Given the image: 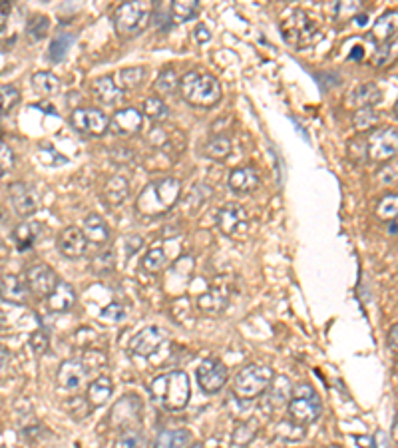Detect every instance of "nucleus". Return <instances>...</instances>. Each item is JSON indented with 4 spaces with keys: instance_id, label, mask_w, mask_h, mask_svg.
Returning a JSON list of instances; mask_svg holds the SVG:
<instances>
[{
    "instance_id": "obj_1",
    "label": "nucleus",
    "mask_w": 398,
    "mask_h": 448,
    "mask_svg": "<svg viewBox=\"0 0 398 448\" xmlns=\"http://www.w3.org/2000/svg\"><path fill=\"white\" fill-rule=\"evenodd\" d=\"M179 197H181V182L178 177H171V175L158 177L146 184V187L139 192L136 209L141 215H149V217L161 215L178 204Z\"/></svg>"
},
{
    "instance_id": "obj_2",
    "label": "nucleus",
    "mask_w": 398,
    "mask_h": 448,
    "mask_svg": "<svg viewBox=\"0 0 398 448\" xmlns=\"http://www.w3.org/2000/svg\"><path fill=\"white\" fill-rule=\"evenodd\" d=\"M149 393L159 407L166 410H183L188 407L189 397H191V387H189V377L183 371H171L163 373L151 381Z\"/></svg>"
},
{
    "instance_id": "obj_3",
    "label": "nucleus",
    "mask_w": 398,
    "mask_h": 448,
    "mask_svg": "<svg viewBox=\"0 0 398 448\" xmlns=\"http://www.w3.org/2000/svg\"><path fill=\"white\" fill-rule=\"evenodd\" d=\"M179 92L183 100L195 108H213L221 100V86L208 72L189 70L179 78Z\"/></svg>"
},
{
    "instance_id": "obj_4",
    "label": "nucleus",
    "mask_w": 398,
    "mask_h": 448,
    "mask_svg": "<svg viewBox=\"0 0 398 448\" xmlns=\"http://www.w3.org/2000/svg\"><path fill=\"white\" fill-rule=\"evenodd\" d=\"M151 18V4L144 2V0H131V2H124L116 9L114 14V28L119 36H138L139 32L146 31Z\"/></svg>"
},
{
    "instance_id": "obj_5",
    "label": "nucleus",
    "mask_w": 398,
    "mask_h": 448,
    "mask_svg": "<svg viewBox=\"0 0 398 448\" xmlns=\"http://www.w3.org/2000/svg\"><path fill=\"white\" fill-rule=\"evenodd\" d=\"M273 371L265 365H247L237 373L233 381V395L241 400L261 397L273 381Z\"/></svg>"
},
{
    "instance_id": "obj_6",
    "label": "nucleus",
    "mask_w": 398,
    "mask_h": 448,
    "mask_svg": "<svg viewBox=\"0 0 398 448\" xmlns=\"http://www.w3.org/2000/svg\"><path fill=\"white\" fill-rule=\"evenodd\" d=\"M281 32L287 44L295 46V48H305L317 36V24L308 16L307 12L295 9V11L287 14L283 22H281Z\"/></svg>"
},
{
    "instance_id": "obj_7",
    "label": "nucleus",
    "mask_w": 398,
    "mask_h": 448,
    "mask_svg": "<svg viewBox=\"0 0 398 448\" xmlns=\"http://www.w3.org/2000/svg\"><path fill=\"white\" fill-rule=\"evenodd\" d=\"M72 128L80 133H86L92 138H100L109 130V118L100 108L92 106H80L70 114Z\"/></svg>"
},
{
    "instance_id": "obj_8",
    "label": "nucleus",
    "mask_w": 398,
    "mask_h": 448,
    "mask_svg": "<svg viewBox=\"0 0 398 448\" xmlns=\"http://www.w3.org/2000/svg\"><path fill=\"white\" fill-rule=\"evenodd\" d=\"M398 153V132L394 128H380L370 132L367 140V160L375 163H387Z\"/></svg>"
},
{
    "instance_id": "obj_9",
    "label": "nucleus",
    "mask_w": 398,
    "mask_h": 448,
    "mask_svg": "<svg viewBox=\"0 0 398 448\" xmlns=\"http://www.w3.org/2000/svg\"><path fill=\"white\" fill-rule=\"evenodd\" d=\"M9 197L10 204L14 207V212H16L20 217H30V215H34L40 209V205H42L38 190H36L34 185L24 184V182L10 184Z\"/></svg>"
},
{
    "instance_id": "obj_10",
    "label": "nucleus",
    "mask_w": 398,
    "mask_h": 448,
    "mask_svg": "<svg viewBox=\"0 0 398 448\" xmlns=\"http://www.w3.org/2000/svg\"><path fill=\"white\" fill-rule=\"evenodd\" d=\"M198 383L203 393L215 395L227 383V368L219 359H205L198 367Z\"/></svg>"
},
{
    "instance_id": "obj_11",
    "label": "nucleus",
    "mask_w": 398,
    "mask_h": 448,
    "mask_svg": "<svg viewBox=\"0 0 398 448\" xmlns=\"http://www.w3.org/2000/svg\"><path fill=\"white\" fill-rule=\"evenodd\" d=\"M24 281L28 285V291H32L34 295L38 297H46V299L60 283L56 271L46 263H36L28 267L26 273H24Z\"/></svg>"
},
{
    "instance_id": "obj_12",
    "label": "nucleus",
    "mask_w": 398,
    "mask_h": 448,
    "mask_svg": "<svg viewBox=\"0 0 398 448\" xmlns=\"http://www.w3.org/2000/svg\"><path fill=\"white\" fill-rule=\"evenodd\" d=\"M323 413V405L318 397H293L289 400V417L301 427L317 422Z\"/></svg>"
},
{
    "instance_id": "obj_13",
    "label": "nucleus",
    "mask_w": 398,
    "mask_h": 448,
    "mask_svg": "<svg viewBox=\"0 0 398 448\" xmlns=\"http://www.w3.org/2000/svg\"><path fill=\"white\" fill-rule=\"evenodd\" d=\"M90 373H92V368L84 361L70 359V361H64L60 365L56 381H58L60 388H64V390H78L88 381Z\"/></svg>"
},
{
    "instance_id": "obj_14",
    "label": "nucleus",
    "mask_w": 398,
    "mask_h": 448,
    "mask_svg": "<svg viewBox=\"0 0 398 448\" xmlns=\"http://www.w3.org/2000/svg\"><path fill=\"white\" fill-rule=\"evenodd\" d=\"M166 339H168V335H166L163 329H159V327L156 325L144 327L138 335L129 341V351H131L134 355L144 356V359H146V356L154 355L159 346L166 343Z\"/></svg>"
},
{
    "instance_id": "obj_15",
    "label": "nucleus",
    "mask_w": 398,
    "mask_h": 448,
    "mask_svg": "<svg viewBox=\"0 0 398 448\" xmlns=\"http://www.w3.org/2000/svg\"><path fill=\"white\" fill-rule=\"evenodd\" d=\"M56 245H58L60 253L68 257V259H80L88 251V239H86L84 231L76 225L64 227L58 234Z\"/></svg>"
},
{
    "instance_id": "obj_16",
    "label": "nucleus",
    "mask_w": 398,
    "mask_h": 448,
    "mask_svg": "<svg viewBox=\"0 0 398 448\" xmlns=\"http://www.w3.org/2000/svg\"><path fill=\"white\" fill-rule=\"evenodd\" d=\"M217 229L223 235H235L241 229H245L249 224V215L245 207L239 204H225L215 215Z\"/></svg>"
},
{
    "instance_id": "obj_17",
    "label": "nucleus",
    "mask_w": 398,
    "mask_h": 448,
    "mask_svg": "<svg viewBox=\"0 0 398 448\" xmlns=\"http://www.w3.org/2000/svg\"><path fill=\"white\" fill-rule=\"evenodd\" d=\"M141 124H144V114L139 110L131 108V106L119 108L109 118V132L116 133L119 138H128L141 130Z\"/></svg>"
},
{
    "instance_id": "obj_18",
    "label": "nucleus",
    "mask_w": 398,
    "mask_h": 448,
    "mask_svg": "<svg viewBox=\"0 0 398 448\" xmlns=\"http://www.w3.org/2000/svg\"><path fill=\"white\" fill-rule=\"evenodd\" d=\"M259 184H261V175H259V172L253 165H241V168H235V170H231V173L227 175V185L233 194H251V192L257 190Z\"/></svg>"
},
{
    "instance_id": "obj_19",
    "label": "nucleus",
    "mask_w": 398,
    "mask_h": 448,
    "mask_svg": "<svg viewBox=\"0 0 398 448\" xmlns=\"http://www.w3.org/2000/svg\"><path fill=\"white\" fill-rule=\"evenodd\" d=\"M90 92L94 96V100L102 106H116L118 102L124 100V94L116 86V82L112 76H100L96 80L92 82L90 86Z\"/></svg>"
},
{
    "instance_id": "obj_20",
    "label": "nucleus",
    "mask_w": 398,
    "mask_h": 448,
    "mask_svg": "<svg viewBox=\"0 0 398 448\" xmlns=\"http://www.w3.org/2000/svg\"><path fill=\"white\" fill-rule=\"evenodd\" d=\"M0 297L9 303H14V305H22L26 303L28 299V285L24 281V277L18 275H2L0 279Z\"/></svg>"
},
{
    "instance_id": "obj_21",
    "label": "nucleus",
    "mask_w": 398,
    "mask_h": 448,
    "mask_svg": "<svg viewBox=\"0 0 398 448\" xmlns=\"http://www.w3.org/2000/svg\"><path fill=\"white\" fill-rule=\"evenodd\" d=\"M229 303V291L225 287H211L198 297V309L205 315H219Z\"/></svg>"
},
{
    "instance_id": "obj_22",
    "label": "nucleus",
    "mask_w": 398,
    "mask_h": 448,
    "mask_svg": "<svg viewBox=\"0 0 398 448\" xmlns=\"http://www.w3.org/2000/svg\"><path fill=\"white\" fill-rule=\"evenodd\" d=\"M398 32V9H392V11H387L384 14H380L377 18V22L372 24V31H370V38L378 44H384V42L392 40L394 34Z\"/></svg>"
},
{
    "instance_id": "obj_23",
    "label": "nucleus",
    "mask_w": 398,
    "mask_h": 448,
    "mask_svg": "<svg viewBox=\"0 0 398 448\" xmlns=\"http://www.w3.org/2000/svg\"><path fill=\"white\" fill-rule=\"evenodd\" d=\"M82 231L86 235L90 244L94 245H106L109 239V227L106 224V219L98 214H90L84 217L82 224Z\"/></svg>"
},
{
    "instance_id": "obj_24",
    "label": "nucleus",
    "mask_w": 398,
    "mask_h": 448,
    "mask_svg": "<svg viewBox=\"0 0 398 448\" xmlns=\"http://www.w3.org/2000/svg\"><path fill=\"white\" fill-rule=\"evenodd\" d=\"M48 309L54 311V313H66L72 307L76 305V291L74 287L66 283V281H60L56 289L48 295Z\"/></svg>"
},
{
    "instance_id": "obj_25",
    "label": "nucleus",
    "mask_w": 398,
    "mask_h": 448,
    "mask_svg": "<svg viewBox=\"0 0 398 448\" xmlns=\"http://www.w3.org/2000/svg\"><path fill=\"white\" fill-rule=\"evenodd\" d=\"M128 194V180H126L124 175H114V177H109L108 182H106V185H104V190H102V200L108 205H112V207H116V205L126 202Z\"/></svg>"
},
{
    "instance_id": "obj_26",
    "label": "nucleus",
    "mask_w": 398,
    "mask_h": 448,
    "mask_svg": "<svg viewBox=\"0 0 398 448\" xmlns=\"http://www.w3.org/2000/svg\"><path fill=\"white\" fill-rule=\"evenodd\" d=\"M114 393V385H112V378L109 377H98L94 378L88 385V390H86V400H88L90 407L98 408L102 405H106Z\"/></svg>"
},
{
    "instance_id": "obj_27",
    "label": "nucleus",
    "mask_w": 398,
    "mask_h": 448,
    "mask_svg": "<svg viewBox=\"0 0 398 448\" xmlns=\"http://www.w3.org/2000/svg\"><path fill=\"white\" fill-rule=\"evenodd\" d=\"M382 94H380V88H378L375 82H365L357 86L353 94H350V104L360 110V108H375V104L380 102Z\"/></svg>"
},
{
    "instance_id": "obj_28",
    "label": "nucleus",
    "mask_w": 398,
    "mask_h": 448,
    "mask_svg": "<svg viewBox=\"0 0 398 448\" xmlns=\"http://www.w3.org/2000/svg\"><path fill=\"white\" fill-rule=\"evenodd\" d=\"M114 82L118 86L122 92H128V90H136L139 84L146 78V68L144 66H129V68H122L114 76Z\"/></svg>"
},
{
    "instance_id": "obj_29",
    "label": "nucleus",
    "mask_w": 398,
    "mask_h": 448,
    "mask_svg": "<svg viewBox=\"0 0 398 448\" xmlns=\"http://www.w3.org/2000/svg\"><path fill=\"white\" fill-rule=\"evenodd\" d=\"M269 390V403L271 407H281L285 405L287 400L293 398V385H291V378L285 377V375H279V377H273L271 381V387Z\"/></svg>"
},
{
    "instance_id": "obj_30",
    "label": "nucleus",
    "mask_w": 398,
    "mask_h": 448,
    "mask_svg": "<svg viewBox=\"0 0 398 448\" xmlns=\"http://www.w3.org/2000/svg\"><path fill=\"white\" fill-rule=\"evenodd\" d=\"M231 152H233V142L227 136H213L203 146V155L209 160H215V162L227 160Z\"/></svg>"
},
{
    "instance_id": "obj_31",
    "label": "nucleus",
    "mask_w": 398,
    "mask_h": 448,
    "mask_svg": "<svg viewBox=\"0 0 398 448\" xmlns=\"http://www.w3.org/2000/svg\"><path fill=\"white\" fill-rule=\"evenodd\" d=\"M191 444V432L189 430H163L159 432L154 448H188Z\"/></svg>"
},
{
    "instance_id": "obj_32",
    "label": "nucleus",
    "mask_w": 398,
    "mask_h": 448,
    "mask_svg": "<svg viewBox=\"0 0 398 448\" xmlns=\"http://www.w3.org/2000/svg\"><path fill=\"white\" fill-rule=\"evenodd\" d=\"M40 234V227L38 224H20L16 225L14 229H12V239H14V244L18 247L20 251H26L30 249L34 241H36V237Z\"/></svg>"
},
{
    "instance_id": "obj_33",
    "label": "nucleus",
    "mask_w": 398,
    "mask_h": 448,
    "mask_svg": "<svg viewBox=\"0 0 398 448\" xmlns=\"http://www.w3.org/2000/svg\"><path fill=\"white\" fill-rule=\"evenodd\" d=\"M60 78L56 74H52V72H36L34 76H32V86H34V90L42 96H54V94L60 92Z\"/></svg>"
},
{
    "instance_id": "obj_34",
    "label": "nucleus",
    "mask_w": 398,
    "mask_h": 448,
    "mask_svg": "<svg viewBox=\"0 0 398 448\" xmlns=\"http://www.w3.org/2000/svg\"><path fill=\"white\" fill-rule=\"evenodd\" d=\"M141 114H144L146 118H149L151 122H163V120H168L169 106L166 104L163 98H159V96H149V98H146V102H144Z\"/></svg>"
},
{
    "instance_id": "obj_35",
    "label": "nucleus",
    "mask_w": 398,
    "mask_h": 448,
    "mask_svg": "<svg viewBox=\"0 0 398 448\" xmlns=\"http://www.w3.org/2000/svg\"><path fill=\"white\" fill-rule=\"evenodd\" d=\"M179 88V76L178 72L173 68H163L159 72V76L154 82V90L159 94V96H169L173 94Z\"/></svg>"
},
{
    "instance_id": "obj_36",
    "label": "nucleus",
    "mask_w": 398,
    "mask_h": 448,
    "mask_svg": "<svg viewBox=\"0 0 398 448\" xmlns=\"http://www.w3.org/2000/svg\"><path fill=\"white\" fill-rule=\"evenodd\" d=\"M375 215L380 222H394L398 217V194H387L378 200Z\"/></svg>"
},
{
    "instance_id": "obj_37",
    "label": "nucleus",
    "mask_w": 398,
    "mask_h": 448,
    "mask_svg": "<svg viewBox=\"0 0 398 448\" xmlns=\"http://www.w3.org/2000/svg\"><path fill=\"white\" fill-rule=\"evenodd\" d=\"M398 58V40H388L384 44H378V48L375 50L372 54V66H377V68H384L388 64H392V62Z\"/></svg>"
},
{
    "instance_id": "obj_38",
    "label": "nucleus",
    "mask_w": 398,
    "mask_h": 448,
    "mask_svg": "<svg viewBox=\"0 0 398 448\" xmlns=\"http://www.w3.org/2000/svg\"><path fill=\"white\" fill-rule=\"evenodd\" d=\"M171 16L176 22H188L199 14L198 0H176L171 2Z\"/></svg>"
},
{
    "instance_id": "obj_39",
    "label": "nucleus",
    "mask_w": 398,
    "mask_h": 448,
    "mask_svg": "<svg viewBox=\"0 0 398 448\" xmlns=\"http://www.w3.org/2000/svg\"><path fill=\"white\" fill-rule=\"evenodd\" d=\"M365 9V2L357 0H347V2H335L333 4V16L337 22H347L350 18H357Z\"/></svg>"
},
{
    "instance_id": "obj_40",
    "label": "nucleus",
    "mask_w": 398,
    "mask_h": 448,
    "mask_svg": "<svg viewBox=\"0 0 398 448\" xmlns=\"http://www.w3.org/2000/svg\"><path fill=\"white\" fill-rule=\"evenodd\" d=\"M74 44V36L68 34V32H60L54 36V40L50 42L48 48V56L52 62H60L64 60V56L68 54L70 46Z\"/></svg>"
},
{
    "instance_id": "obj_41",
    "label": "nucleus",
    "mask_w": 398,
    "mask_h": 448,
    "mask_svg": "<svg viewBox=\"0 0 398 448\" xmlns=\"http://www.w3.org/2000/svg\"><path fill=\"white\" fill-rule=\"evenodd\" d=\"M380 120V116L375 108H360L357 112L353 114V126L357 132H368V130H375V126Z\"/></svg>"
},
{
    "instance_id": "obj_42",
    "label": "nucleus",
    "mask_w": 398,
    "mask_h": 448,
    "mask_svg": "<svg viewBox=\"0 0 398 448\" xmlns=\"http://www.w3.org/2000/svg\"><path fill=\"white\" fill-rule=\"evenodd\" d=\"M141 265H144V269L148 273H159V271H163L168 267V255H166V251L161 247H151L146 253V257H144Z\"/></svg>"
},
{
    "instance_id": "obj_43",
    "label": "nucleus",
    "mask_w": 398,
    "mask_h": 448,
    "mask_svg": "<svg viewBox=\"0 0 398 448\" xmlns=\"http://www.w3.org/2000/svg\"><path fill=\"white\" fill-rule=\"evenodd\" d=\"M116 448H148V438L141 430L129 428L124 430L116 440Z\"/></svg>"
},
{
    "instance_id": "obj_44",
    "label": "nucleus",
    "mask_w": 398,
    "mask_h": 448,
    "mask_svg": "<svg viewBox=\"0 0 398 448\" xmlns=\"http://www.w3.org/2000/svg\"><path fill=\"white\" fill-rule=\"evenodd\" d=\"M20 102V92L16 86L12 84H4L0 86V114L10 112L16 104Z\"/></svg>"
},
{
    "instance_id": "obj_45",
    "label": "nucleus",
    "mask_w": 398,
    "mask_h": 448,
    "mask_svg": "<svg viewBox=\"0 0 398 448\" xmlns=\"http://www.w3.org/2000/svg\"><path fill=\"white\" fill-rule=\"evenodd\" d=\"M50 31V21L46 16H32L26 24V34H28L32 40H42Z\"/></svg>"
},
{
    "instance_id": "obj_46",
    "label": "nucleus",
    "mask_w": 398,
    "mask_h": 448,
    "mask_svg": "<svg viewBox=\"0 0 398 448\" xmlns=\"http://www.w3.org/2000/svg\"><path fill=\"white\" fill-rule=\"evenodd\" d=\"M253 438H255V428L247 425V422L237 425V427L233 428V432H231V442L235 447H247V444L253 442Z\"/></svg>"
},
{
    "instance_id": "obj_47",
    "label": "nucleus",
    "mask_w": 398,
    "mask_h": 448,
    "mask_svg": "<svg viewBox=\"0 0 398 448\" xmlns=\"http://www.w3.org/2000/svg\"><path fill=\"white\" fill-rule=\"evenodd\" d=\"M124 317H126V307L118 303V301H114V303H109L106 305L102 311H100V319L102 321H106L109 325H116V323H122L124 321Z\"/></svg>"
},
{
    "instance_id": "obj_48",
    "label": "nucleus",
    "mask_w": 398,
    "mask_h": 448,
    "mask_svg": "<svg viewBox=\"0 0 398 448\" xmlns=\"http://www.w3.org/2000/svg\"><path fill=\"white\" fill-rule=\"evenodd\" d=\"M279 437L285 438V440H303L305 438V427H301L297 422L293 420H283L279 425Z\"/></svg>"
},
{
    "instance_id": "obj_49",
    "label": "nucleus",
    "mask_w": 398,
    "mask_h": 448,
    "mask_svg": "<svg viewBox=\"0 0 398 448\" xmlns=\"http://www.w3.org/2000/svg\"><path fill=\"white\" fill-rule=\"evenodd\" d=\"M28 345H30V349L36 353V355L46 353V351H48V346H50V339H48V335H46V331H42V329L34 331V333L30 335Z\"/></svg>"
},
{
    "instance_id": "obj_50",
    "label": "nucleus",
    "mask_w": 398,
    "mask_h": 448,
    "mask_svg": "<svg viewBox=\"0 0 398 448\" xmlns=\"http://www.w3.org/2000/svg\"><path fill=\"white\" fill-rule=\"evenodd\" d=\"M112 267H114V255H112V251H108V253H100L92 259V269H94L96 275L108 273Z\"/></svg>"
},
{
    "instance_id": "obj_51",
    "label": "nucleus",
    "mask_w": 398,
    "mask_h": 448,
    "mask_svg": "<svg viewBox=\"0 0 398 448\" xmlns=\"http://www.w3.org/2000/svg\"><path fill=\"white\" fill-rule=\"evenodd\" d=\"M12 165V150L4 142H0V175L9 172Z\"/></svg>"
},
{
    "instance_id": "obj_52",
    "label": "nucleus",
    "mask_w": 398,
    "mask_h": 448,
    "mask_svg": "<svg viewBox=\"0 0 398 448\" xmlns=\"http://www.w3.org/2000/svg\"><path fill=\"white\" fill-rule=\"evenodd\" d=\"M193 38H195V42H199V44H205V42L211 40V32H209V28L205 24H198L195 31H193Z\"/></svg>"
},
{
    "instance_id": "obj_53",
    "label": "nucleus",
    "mask_w": 398,
    "mask_h": 448,
    "mask_svg": "<svg viewBox=\"0 0 398 448\" xmlns=\"http://www.w3.org/2000/svg\"><path fill=\"white\" fill-rule=\"evenodd\" d=\"M388 444H390V440L384 430H378L372 435V447L370 448H388Z\"/></svg>"
},
{
    "instance_id": "obj_54",
    "label": "nucleus",
    "mask_w": 398,
    "mask_h": 448,
    "mask_svg": "<svg viewBox=\"0 0 398 448\" xmlns=\"http://www.w3.org/2000/svg\"><path fill=\"white\" fill-rule=\"evenodd\" d=\"M293 397H317V393H315V388L311 387V385H298V387L293 388Z\"/></svg>"
},
{
    "instance_id": "obj_55",
    "label": "nucleus",
    "mask_w": 398,
    "mask_h": 448,
    "mask_svg": "<svg viewBox=\"0 0 398 448\" xmlns=\"http://www.w3.org/2000/svg\"><path fill=\"white\" fill-rule=\"evenodd\" d=\"M128 255H134L136 251H139L141 249V245H144V239L139 237V235H129L128 237Z\"/></svg>"
},
{
    "instance_id": "obj_56",
    "label": "nucleus",
    "mask_w": 398,
    "mask_h": 448,
    "mask_svg": "<svg viewBox=\"0 0 398 448\" xmlns=\"http://www.w3.org/2000/svg\"><path fill=\"white\" fill-rule=\"evenodd\" d=\"M388 346H390L394 353H398V323L397 325H392V329L388 331Z\"/></svg>"
},
{
    "instance_id": "obj_57",
    "label": "nucleus",
    "mask_w": 398,
    "mask_h": 448,
    "mask_svg": "<svg viewBox=\"0 0 398 448\" xmlns=\"http://www.w3.org/2000/svg\"><path fill=\"white\" fill-rule=\"evenodd\" d=\"M10 11H12V4L10 2H0V22H6Z\"/></svg>"
},
{
    "instance_id": "obj_58",
    "label": "nucleus",
    "mask_w": 398,
    "mask_h": 448,
    "mask_svg": "<svg viewBox=\"0 0 398 448\" xmlns=\"http://www.w3.org/2000/svg\"><path fill=\"white\" fill-rule=\"evenodd\" d=\"M388 231H390V234H397V231H398L397 224H392V227H388Z\"/></svg>"
},
{
    "instance_id": "obj_59",
    "label": "nucleus",
    "mask_w": 398,
    "mask_h": 448,
    "mask_svg": "<svg viewBox=\"0 0 398 448\" xmlns=\"http://www.w3.org/2000/svg\"><path fill=\"white\" fill-rule=\"evenodd\" d=\"M188 448H203V444H199L198 442V444H191V447H188Z\"/></svg>"
},
{
    "instance_id": "obj_60",
    "label": "nucleus",
    "mask_w": 398,
    "mask_h": 448,
    "mask_svg": "<svg viewBox=\"0 0 398 448\" xmlns=\"http://www.w3.org/2000/svg\"><path fill=\"white\" fill-rule=\"evenodd\" d=\"M394 116H397V118H398V102L394 104Z\"/></svg>"
}]
</instances>
